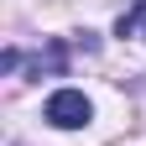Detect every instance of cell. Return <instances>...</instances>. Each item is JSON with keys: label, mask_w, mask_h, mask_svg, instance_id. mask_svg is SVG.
<instances>
[{"label": "cell", "mask_w": 146, "mask_h": 146, "mask_svg": "<svg viewBox=\"0 0 146 146\" xmlns=\"http://www.w3.org/2000/svg\"><path fill=\"white\" fill-rule=\"evenodd\" d=\"M89 115H94V104L84 99V89H58V94L47 99V120L58 125V131H84Z\"/></svg>", "instance_id": "6da1fadb"}, {"label": "cell", "mask_w": 146, "mask_h": 146, "mask_svg": "<svg viewBox=\"0 0 146 146\" xmlns=\"http://www.w3.org/2000/svg\"><path fill=\"white\" fill-rule=\"evenodd\" d=\"M63 68H68V42H47V52L31 58V78H42V73H63Z\"/></svg>", "instance_id": "7a4b0ae2"}, {"label": "cell", "mask_w": 146, "mask_h": 146, "mask_svg": "<svg viewBox=\"0 0 146 146\" xmlns=\"http://www.w3.org/2000/svg\"><path fill=\"white\" fill-rule=\"evenodd\" d=\"M115 36H136V42H146V0H136V5L115 21Z\"/></svg>", "instance_id": "3957f363"}]
</instances>
